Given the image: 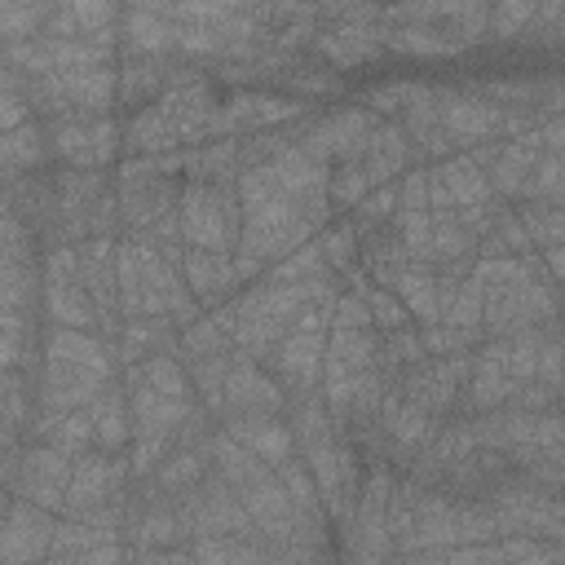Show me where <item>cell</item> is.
I'll return each mask as SVG.
<instances>
[{"instance_id":"30bf717a","label":"cell","mask_w":565,"mask_h":565,"mask_svg":"<svg viewBox=\"0 0 565 565\" xmlns=\"http://www.w3.org/2000/svg\"><path fill=\"white\" fill-rule=\"evenodd\" d=\"M40 327L97 331V309L84 291L75 247H49L40 256Z\"/></svg>"},{"instance_id":"f5cc1de1","label":"cell","mask_w":565,"mask_h":565,"mask_svg":"<svg viewBox=\"0 0 565 565\" xmlns=\"http://www.w3.org/2000/svg\"><path fill=\"white\" fill-rule=\"evenodd\" d=\"M79 565H128V547H124V539L97 543V547H88V552L79 556Z\"/></svg>"},{"instance_id":"4fadbf2b","label":"cell","mask_w":565,"mask_h":565,"mask_svg":"<svg viewBox=\"0 0 565 565\" xmlns=\"http://www.w3.org/2000/svg\"><path fill=\"white\" fill-rule=\"evenodd\" d=\"M185 499V512H190V530L194 539H247L256 534L252 521H247V508L238 503V494L216 477L207 472Z\"/></svg>"},{"instance_id":"83f0119b","label":"cell","mask_w":565,"mask_h":565,"mask_svg":"<svg viewBox=\"0 0 565 565\" xmlns=\"http://www.w3.org/2000/svg\"><path fill=\"white\" fill-rule=\"evenodd\" d=\"M154 353H177V322L172 318H132V322H119V335H115L119 371L132 366V362H146Z\"/></svg>"},{"instance_id":"e575fe53","label":"cell","mask_w":565,"mask_h":565,"mask_svg":"<svg viewBox=\"0 0 565 565\" xmlns=\"http://www.w3.org/2000/svg\"><path fill=\"white\" fill-rule=\"evenodd\" d=\"M481 300H486V291H481V282H477V278H472V269H468V278L459 282V291H455L450 309L441 313V327L459 331V335L468 340V349H477V344L486 340V331H481Z\"/></svg>"},{"instance_id":"4dcf8cb0","label":"cell","mask_w":565,"mask_h":565,"mask_svg":"<svg viewBox=\"0 0 565 565\" xmlns=\"http://www.w3.org/2000/svg\"><path fill=\"white\" fill-rule=\"evenodd\" d=\"M380 44L384 53H406V57H455L459 44L437 31L433 22H380Z\"/></svg>"},{"instance_id":"816d5d0a","label":"cell","mask_w":565,"mask_h":565,"mask_svg":"<svg viewBox=\"0 0 565 565\" xmlns=\"http://www.w3.org/2000/svg\"><path fill=\"white\" fill-rule=\"evenodd\" d=\"M128 565H194L190 547H150V552H128Z\"/></svg>"},{"instance_id":"f6af8a7d","label":"cell","mask_w":565,"mask_h":565,"mask_svg":"<svg viewBox=\"0 0 565 565\" xmlns=\"http://www.w3.org/2000/svg\"><path fill=\"white\" fill-rule=\"evenodd\" d=\"M362 300H366L371 327H375L380 335H384V331H406V327H415V322H411V313L402 309V300H397L388 287H375V282H371V287L362 291Z\"/></svg>"},{"instance_id":"4316f807","label":"cell","mask_w":565,"mask_h":565,"mask_svg":"<svg viewBox=\"0 0 565 565\" xmlns=\"http://www.w3.org/2000/svg\"><path fill=\"white\" fill-rule=\"evenodd\" d=\"M0 313L40 322V256L0 252Z\"/></svg>"},{"instance_id":"f546056e","label":"cell","mask_w":565,"mask_h":565,"mask_svg":"<svg viewBox=\"0 0 565 565\" xmlns=\"http://www.w3.org/2000/svg\"><path fill=\"white\" fill-rule=\"evenodd\" d=\"M388 291L402 300V309L411 313L415 327H433V322L441 318V313H437V274H433V265L406 260V265L393 274Z\"/></svg>"},{"instance_id":"9c48e42d","label":"cell","mask_w":565,"mask_h":565,"mask_svg":"<svg viewBox=\"0 0 565 565\" xmlns=\"http://www.w3.org/2000/svg\"><path fill=\"white\" fill-rule=\"evenodd\" d=\"M375 124H380V119H375L371 110H362L358 102H349V106H335V110H309L300 124H291V141H296L309 159H318V163H327V168H335V163H358L362 141L371 137Z\"/></svg>"},{"instance_id":"52a82bcc","label":"cell","mask_w":565,"mask_h":565,"mask_svg":"<svg viewBox=\"0 0 565 565\" xmlns=\"http://www.w3.org/2000/svg\"><path fill=\"white\" fill-rule=\"evenodd\" d=\"M481 331L486 340H508L547 322H561V291L543 278H525V282H499V287H481Z\"/></svg>"},{"instance_id":"5bb4252c","label":"cell","mask_w":565,"mask_h":565,"mask_svg":"<svg viewBox=\"0 0 565 565\" xmlns=\"http://www.w3.org/2000/svg\"><path fill=\"white\" fill-rule=\"evenodd\" d=\"M463 375H468V353H455V358H424L415 371H406V375L397 380V388H402V397H406L411 406L428 411L433 419H446V415H455Z\"/></svg>"},{"instance_id":"d6986e66","label":"cell","mask_w":565,"mask_h":565,"mask_svg":"<svg viewBox=\"0 0 565 565\" xmlns=\"http://www.w3.org/2000/svg\"><path fill=\"white\" fill-rule=\"evenodd\" d=\"M216 428H221L225 437H234L247 455H256L260 463H269V468H278L282 459L296 455L287 411H282V415H221Z\"/></svg>"},{"instance_id":"1f68e13d","label":"cell","mask_w":565,"mask_h":565,"mask_svg":"<svg viewBox=\"0 0 565 565\" xmlns=\"http://www.w3.org/2000/svg\"><path fill=\"white\" fill-rule=\"evenodd\" d=\"M40 322L0 313V371H40Z\"/></svg>"},{"instance_id":"836d02e7","label":"cell","mask_w":565,"mask_h":565,"mask_svg":"<svg viewBox=\"0 0 565 565\" xmlns=\"http://www.w3.org/2000/svg\"><path fill=\"white\" fill-rule=\"evenodd\" d=\"M424 344H419V327H406V331H384L380 344H375V371L384 380H402L406 371H415L424 362Z\"/></svg>"},{"instance_id":"2e32d148","label":"cell","mask_w":565,"mask_h":565,"mask_svg":"<svg viewBox=\"0 0 565 565\" xmlns=\"http://www.w3.org/2000/svg\"><path fill=\"white\" fill-rule=\"evenodd\" d=\"M53 525H57L53 512L9 499V512L0 525V565H44L53 547Z\"/></svg>"},{"instance_id":"6f0895ef","label":"cell","mask_w":565,"mask_h":565,"mask_svg":"<svg viewBox=\"0 0 565 565\" xmlns=\"http://www.w3.org/2000/svg\"><path fill=\"white\" fill-rule=\"evenodd\" d=\"M4 185H9V181H4V177H0V190H4Z\"/></svg>"},{"instance_id":"7bdbcfd3","label":"cell","mask_w":565,"mask_h":565,"mask_svg":"<svg viewBox=\"0 0 565 565\" xmlns=\"http://www.w3.org/2000/svg\"><path fill=\"white\" fill-rule=\"evenodd\" d=\"M53 4H0V44L31 40L49 22Z\"/></svg>"},{"instance_id":"ba28073f","label":"cell","mask_w":565,"mask_h":565,"mask_svg":"<svg viewBox=\"0 0 565 565\" xmlns=\"http://www.w3.org/2000/svg\"><path fill=\"white\" fill-rule=\"evenodd\" d=\"M190 512L185 499L159 494L150 481L132 477L128 503H124V547L128 552H150V547H190Z\"/></svg>"},{"instance_id":"11a10c76","label":"cell","mask_w":565,"mask_h":565,"mask_svg":"<svg viewBox=\"0 0 565 565\" xmlns=\"http://www.w3.org/2000/svg\"><path fill=\"white\" fill-rule=\"evenodd\" d=\"M4 512H9V490H0V525H4Z\"/></svg>"},{"instance_id":"ee69618b","label":"cell","mask_w":565,"mask_h":565,"mask_svg":"<svg viewBox=\"0 0 565 565\" xmlns=\"http://www.w3.org/2000/svg\"><path fill=\"white\" fill-rule=\"evenodd\" d=\"M411 93H415V84H411V79H388V84H371V88H362L358 106H362V110H371L375 119H397V115H402V106L411 102Z\"/></svg>"},{"instance_id":"7a4b0ae2","label":"cell","mask_w":565,"mask_h":565,"mask_svg":"<svg viewBox=\"0 0 565 565\" xmlns=\"http://www.w3.org/2000/svg\"><path fill=\"white\" fill-rule=\"evenodd\" d=\"M234 185H238L243 230H238V247L230 256H243V260H252L260 269H274L296 247L313 243V234L327 225L322 216H313L309 207H300L291 194H282L265 177V168H243Z\"/></svg>"},{"instance_id":"d590c367","label":"cell","mask_w":565,"mask_h":565,"mask_svg":"<svg viewBox=\"0 0 565 565\" xmlns=\"http://www.w3.org/2000/svg\"><path fill=\"white\" fill-rule=\"evenodd\" d=\"M525 238L534 252L543 247H561L565 243V207L561 203H512Z\"/></svg>"},{"instance_id":"b9f144b4","label":"cell","mask_w":565,"mask_h":565,"mask_svg":"<svg viewBox=\"0 0 565 565\" xmlns=\"http://www.w3.org/2000/svg\"><path fill=\"white\" fill-rule=\"evenodd\" d=\"M530 18H534V0H503V4H490L486 40H490V44L521 40V31L530 26Z\"/></svg>"},{"instance_id":"7c38bea8","label":"cell","mask_w":565,"mask_h":565,"mask_svg":"<svg viewBox=\"0 0 565 565\" xmlns=\"http://www.w3.org/2000/svg\"><path fill=\"white\" fill-rule=\"evenodd\" d=\"M282 411H287V393L278 388V380L243 349H230L225 384H221V415H282Z\"/></svg>"},{"instance_id":"c3c4849f","label":"cell","mask_w":565,"mask_h":565,"mask_svg":"<svg viewBox=\"0 0 565 565\" xmlns=\"http://www.w3.org/2000/svg\"><path fill=\"white\" fill-rule=\"evenodd\" d=\"M419 344H424V353H428V358H455V353H472V349H468V340H463L459 331L441 327V322L419 327Z\"/></svg>"},{"instance_id":"cb8c5ba5","label":"cell","mask_w":565,"mask_h":565,"mask_svg":"<svg viewBox=\"0 0 565 565\" xmlns=\"http://www.w3.org/2000/svg\"><path fill=\"white\" fill-rule=\"evenodd\" d=\"M358 163H362L371 190L393 185L406 168H415V163H411V141H406V132L397 128V119H380V124L371 128V137L362 141Z\"/></svg>"},{"instance_id":"3957f363","label":"cell","mask_w":565,"mask_h":565,"mask_svg":"<svg viewBox=\"0 0 565 565\" xmlns=\"http://www.w3.org/2000/svg\"><path fill=\"white\" fill-rule=\"evenodd\" d=\"M132 490V468L128 455H102L88 450L71 463V481H66V503L62 516L102 525V530H119L124 534V503Z\"/></svg>"},{"instance_id":"f907efd6","label":"cell","mask_w":565,"mask_h":565,"mask_svg":"<svg viewBox=\"0 0 565 565\" xmlns=\"http://www.w3.org/2000/svg\"><path fill=\"white\" fill-rule=\"evenodd\" d=\"M534 380L561 393V327H552V331H547L543 353H539V375H534Z\"/></svg>"},{"instance_id":"f35d334b","label":"cell","mask_w":565,"mask_h":565,"mask_svg":"<svg viewBox=\"0 0 565 565\" xmlns=\"http://www.w3.org/2000/svg\"><path fill=\"white\" fill-rule=\"evenodd\" d=\"M393 212H397V181H393V185L371 190V194H366L358 207H349V212H344V221L353 225V234H358V238H371V234L388 230Z\"/></svg>"},{"instance_id":"bcb514c9","label":"cell","mask_w":565,"mask_h":565,"mask_svg":"<svg viewBox=\"0 0 565 565\" xmlns=\"http://www.w3.org/2000/svg\"><path fill=\"white\" fill-rule=\"evenodd\" d=\"M565 35V4L552 0V4H534V18L530 26L521 31V44H539V49H556Z\"/></svg>"},{"instance_id":"8fae6325","label":"cell","mask_w":565,"mask_h":565,"mask_svg":"<svg viewBox=\"0 0 565 565\" xmlns=\"http://www.w3.org/2000/svg\"><path fill=\"white\" fill-rule=\"evenodd\" d=\"M322 353H327V335L318 331H287L269 353H265V371L278 380V388L287 393V402L296 397H318L322 384Z\"/></svg>"},{"instance_id":"ac0fdd59","label":"cell","mask_w":565,"mask_h":565,"mask_svg":"<svg viewBox=\"0 0 565 565\" xmlns=\"http://www.w3.org/2000/svg\"><path fill=\"white\" fill-rule=\"evenodd\" d=\"M424 185H428V212H459V207L494 199L486 185V172L468 154H450V159L424 168Z\"/></svg>"},{"instance_id":"277c9868","label":"cell","mask_w":565,"mask_h":565,"mask_svg":"<svg viewBox=\"0 0 565 565\" xmlns=\"http://www.w3.org/2000/svg\"><path fill=\"white\" fill-rule=\"evenodd\" d=\"M234 181H194V177L181 181L177 225H181V243L185 247L216 252V256H230L238 247L243 207H238V185Z\"/></svg>"},{"instance_id":"8992f818","label":"cell","mask_w":565,"mask_h":565,"mask_svg":"<svg viewBox=\"0 0 565 565\" xmlns=\"http://www.w3.org/2000/svg\"><path fill=\"white\" fill-rule=\"evenodd\" d=\"M49 159L75 172H110L124 159V124L115 115H71L44 124Z\"/></svg>"},{"instance_id":"9a60e30c","label":"cell","mask_w":565,"mask_h":565,"mask_svg":"<svg viewBox=\"0 0 565 565\" xmlns=\"http://www.w3.org/2000/svg\"><path fill=\"white\" fill-rule=\"evenodd\" d=\"M115 243L119 238H84L75 243V260H79V278L84 291L97 309V335H106L115 344L119 335V287H115Z\"/></svg>"},{"instance_id":"e0dca14e","label":"cell","mask_w":565,"mask_h":565,"mask_svg":"<svg viewBox=\"0 0 565 565\" xmlns=\"http://www.w3.org/2000/svg\"><path fill=\"white\" fill-rule=\"evenodd\" d=\"M309 53L322 66H331L335 75L353 71V66H366V62H375L384 53L380 22H318V35H313Z\"/></svg>"},{"instance_id":"7dc6e473","label":"cell","mask_w":565,"mask_h":565,"mask_svg":"<svg viewBox=\"0 0 565 565\" xmlns=\"http://www.w3.org/2000/svg\"><path fill=\"white\" fill-rule=\"evenodd\" d=\"M26 119H31V106H26V93H22V75L0 62V132L18 128Z\"/></svg>"},{"instance_id":"f1b7e54d","label":"cell","mask_w":565,"mask_h":565,"mask_svg":"<svg viewBox=\"0 0 565 565\" xmlns=\"http://www.w3.org/2000/svg\"><path fill=\"white\" fill-rule=\"evenodd\" d=\"M49 141H44V124L40 119H26L9 132H0V177L13 181V177H26V172H40L49 168Z\"/></svg>"},{"instance_id":"5b68a950","label":"cell","mask_w":565,"mask_h":565,"mask_svg":"<svg viewBox=\"0 0 565 565\" xmlns=\"http://www.w3.org/2000/svg\"><path fill=\"white\" fill-rule=\"evenodd\" d=\"M31 119H71V115H115L119 106V79L115 62L110 66H88V71H66V75H40L22 79Z\"/></svg>"},{"instance_id":"74e56055","label":"cell","mask_w":565,"mask_h":565,"mask_svg":"<svg viewBox=\"0 0 565 565\" xmlns=\"http://www.w3.org/2000/svg\"><path fill=\"white\" fill-rule=\"evenodd\" d=\"M525 252H534L530 247V238H525V230H521V221H516V212H512V203L494 216V225L486 230V238L477 243V260H499V256H525Z\"/></svg>"},{"instance_id":"44dd1931","label":"cell","mask_w":565,"mask_h":565,"mask_svg":"<svg viewBox=\"0 0 565 565\" xmlns=\"http://www.w3.org/2000/svg\"><path fill=\"white\" fill-rule=\"evenodd\" d=\"M181 278H185V291L194 296V305H199L203 313L230 305V300L243 291V282H238V274H234V260H230V256H216V252H194V247H185V256H181Z\"/></svg>"},{"instance_id":"ffe728a7","label":"cell","mask_w":565,"mask_h":565,"mask_svg":"<svg viewBox=\"0 0 565 565\" xmlns=\"http://www.w3.org/2000/svg\"><path fill=\"white\" fill-rule=\"evenodd\" d=\"M181 57H146V53H119L115 57V79H119V106L132 115V110H146L163 97V88L172 84Z\"/></svg>"},{"instance_id":"9f6ffc18","label":"cell","mask_w":565,"mask_h":565,"mask_svg":"<svg viewBox=\"0 0 565 565\" xmlns=\"http://www.w3.org/2000/svg\"><path fill=\"white\" fill-rule=\"evenodd\" d=\"M9 441H13V437H4V433H0V446H9Z\"/></svg>"},{"instance_id":"484cf974","label":"cell","mask_w":565,"mask_h":565,"mask_svg":"<svg viewBox=\"0 0 565 565\" xmlns=\"http://www.w3.org/2000/svg\"><path fill=\"white\" fill-rule=\"evenodd\" d=\"M22 441H40L66 459H79L93 450V424L88 411H35L31 428L22 433Z\"/></svg>"},{"instance_id":"ab89813d","label":"cell","mask_w":565,"mask_h":565,"mask_svg":"<svg viewBox=\"0 0 565 565\" xmlns=\"http://www.w3.org/2000/svg\"><path fill=\"white\" fill-rule=\"evenodd\" d=\"M521 203H561L565 207V154H539Z\"/></svg>"},{"instance_id":"d6a6232c","label":"cell","mask_w":565,"mask_h":565,"mask_svg":"<svg viewBox=\"0 0 565 565\" xmlns=\"http://www.w3.org/2000/svg\"><path fill=\"white\" fill-rule=\"evenodd\" d=\"M463 260H477V238L455 221V212H433L428 265H463Z\"/></svg>"},{"instance_id":"603a6c76","label":"cell","mask_w":565,"mask_h":565,"mask_svg":"<svg viewBox=\"0 0 565 565\" xmlns=\"http://www.w3.org/2000/svg\"><path fill=\"white\" fill-rule=\"evenodd\" d=\"M40 358L49 362H75V366H93L102 375H119V358L115 344L97 331H71V327H44L40 331Z\"/></svg>"},{"instance_id":"db71d44e","label":"cell","mask_w":565,"mask_h":565,"mask_svg":"<svg viewBox=\"0 0 565 565\" xmlns=\"http://www.w3.org/2000/svg\"><path fill=\"white\" fill-rule=\"evenodd\" d=\"M44 565H79V556H62V552H49Z\"/></svg>"},{"instance_id":"8d00e7d4","label":"cell","mask_w":565,"mask_h":565,"mask_svg":"<svg viewBox=\"0 0 565 565\" xmlns=\"http://www.w3.org/2000/svg\"><path fill=\"white\" fill-rule=\"evenodd\" d=\"M313 243H318V252H322V260H327V269H331L335 278H344L349 269H358L362 238L353 234V225H349L344 216H331V221L313 234Z\"/></svg>"},{"instance_id":"681fc988","label":"cell","mask_w":565,"mask_h":565,"mask_svg":"<svg viewBox=\"0 0 565 565\" xmlns=\"http://www.w3.org/2000/svg\"><path fill=\"white\" fill-rule=\"evenodd\" d=\"M397 212H428L424 168H406V172L397 177Z\"/></svg>"},{"instance_id":"60d3db41","label":"cell","mask_w":565,"mask_h":565,"mask_svg":"<svg viewBox=\"0 0 565 565\" xmlns=\"http://www.w3.org/2000/svg\"><path fill=\"white\" fill-rule=\"evenodd\" d=\"M371 194V181L362 172V163H335L331 177H327V203L335 216H344L349 207H358L362 199Z\"/></svg>"},{"instance_id":"d4e9b609","label":"cell","mask_w":565,"mask_h":565,"mask_svg":"<svg viewBox=\"0 0 565 565\" xmlns=\"http://www.w3.org/2000/svg\"><path fill=\"white\" fill-rule=\"evenodd\" d=\"M84 411H88V424H93V450H102V455H128L132 419H128V393H124V384L110 380Z\"/></svg>"},{"instance_id":"7402d4cb","label":"cell","mask_w":565,"mask_h":565,"mask_svg":"<svg viewBox=\"0 0 565 565\" xmlns=\"http://www.w3.org/2000/svg\"><path fill=\"white\" fill-rule=\"evenodd\" d=\"M119 53L177 57V22L159 4H128L119 13Z\"/></svg>"},{"instance_id":"6da1fadb","label":"cell","mask_w":565,"mask_h":565,"mask_svg":"<svg viewBox=\"0 0 565 565\" xmlns=\"http://www.w3.org/2000/svg\"><path fill=\"white\" fill-rule=\"evenodd\" d=\"M119 384L128 393V419H132V441H128V468L132 477H150L154 463L172 450L177 433L185 419L199 411V397L190 388V375L177 353H154L146 362H132L119 371Z\"/></svg>"}]
</instances>
